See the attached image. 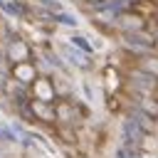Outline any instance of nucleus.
I'll use <instances>...</instances> for the list:
<instances>
[{"mask_svg": "<svg viewBox=\"0 0 158 158\" xmlns=\"http://www.w3.org/2000/svg\"><path fill=\"white\" fill-rule=\"evenodd\" d=\"M69 42H72L74 47H79V49H84L86 54H91V57H94V47H91V44H89L81 35H72V37H69Z\"/></svg>", "mask_w": 158, "mask_h": 158, "instance_id": "obj_9", "label": "nucleus"}, {"mask_svg": "<svg viewBox=\"0 0 158 158\" xmlns=\"http://www.w3.org/2000/svg\"><path fill=\"white\" fill-rule=\"evenodd\" d=\"M62 54H64V59L69 62V64H74V67H79V69H91V54H86L84 49H79V47H69V44H62Z\"/></svg>", "mask_w": 158, "mask_h": 158, "instance_id": "obj_3", "label": "nucleus"}, {"mask_svg": "<svg viewBox=\"0 0 158 158\" xmlns=\"http://www.w3.org/2000/svg\"><path fill=\"white\" fill-rule=\"evenodd\" d=\"M133 67H138V69H143V72H148V74L158 77V57L143 54V57H138V59L133 62Z\"/></svg>", "mask_w": 158, "mask_h": 158, "instance_id": "obj_7", "label": "nucleus"}, {"mask_svg": "<svg viewBox=\"0 0 158 158\" xmlns=\"http://www.w3.org/2000/svg\"><path fill=\"white\" fill-rule=\"evenodd\" d=\"M32 94L40 101H54V86H52V77H37L32 81Z\"/></svg>", "mask_w": 158, "mask_h": 158, "instance_id": "obj_4", "label": "nucleus"}, {"mask_svg": "<svg viewBox=\"0 0 158 158\" xmlns=\"http://www.w3.org/2000/svg\"><path fill=\"white\" fill-rule=\"evenodd\" d=\"M47 20H52V22H59V25H67V27H77V17L74 15H69V12H49L47 10Z\"/></svg>", "mask_w": 158, "mask_h": 158, "instance_id": "obj_8", "label": "nucleus"}, {"mask_svg": "<svg viewBox=\"0 0 158 158\" xmlns=\"http://www.w3.org/2000/svg\"><path fill=\"white\" fill-rule=\"evenodd\" d=\"M44 59H47V62H49V64H54V67H57V69H62V72H64V69H67V67H64V62H62V59H59V57H57V54H54V52H47V54H44Z\"/></svg>", "mask_w": 158, "mask_h": 158, "instance_id": "obj_11", "label": "nucleus"}, {"mask_svg": "<svg viewBox=\"0 0 158 158\" xmlns=\"http://www.w3.org/2000/svg\"><path fill=\"white\" fill-rule=\"evenodd\" d=\"M7 54H10V59H15V62H27L30 49H27V44H25L17 35H10V47H7Z\"/></svg>", "mask_w": 158, "mask_h": 158, "instance_id": "obj_5", "label": "nucleus"}, {"mask_svg": "<svg viewBox=\"0 0 158 158\" xmlns=\"http://www.w3.org/2000/svg\"><path fill=\"white\" fill-rule=\"evenodd\" d=\"M12 77L17 79V81H22V84H32L37 77H35V67L30 64V62H17L15 67H12Z\"/></svg>", "mask_w": 158, "mask_h": 158, "instance_id": "obj_6", "label": "nucleus"}, {"mask_svg": "<svg viewBox=\"0 0 158 158\" xmlns=\"http://www.w3.org/2000/svg\"><path fill=\"white\" fill-rule=\"evenodd\" d=\"M37 2H40V5H44L49 12H62V10H64V5H62L59 0H37Z\"/></svg>", "mask_w": 158, "mask_h": 158, "instance_id": "obj_10", "label": "nucleus"}, {"mask_svg": "<svg viewBox=\"0 0 158 158\" xmlns=\"http://www.w3.org/2000/svg\"><path fill=\"white\" fill-rule=\"evenodd\" d=\"M126 81L133 94H156L158 91V77H153L138 67H131V72L126 74Z\"/></svg>", "mask_w": 158, "mask_h": 158, "instance_id": "obj_2", "label": "nucleus"}, {"mask_svg": "<svg viewBox=\"0 0 158 158\" xmlns=\"http://www.w3.org/2000/svg\"><path fill=\"white\" fill-rule=\"evenodd\" d=\"M121 44L136 54V57H143V54H151L156 49V37L148 32V30H136V32H123L121 35Z\"/></svg>", "mask_w": 158, "mask_h": 158, "instance_id": "obj_1", "label": "nucleus"}]
</instances>
